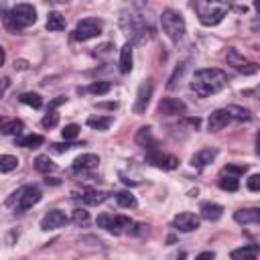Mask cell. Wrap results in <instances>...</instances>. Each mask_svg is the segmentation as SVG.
<instances>
[{"mask_svg": "<svg viewBox=\"0 0 260 260\" xmlns=\"http://www.w3.org/2000/svg\"><path fill=\"white\" fill-rule=\"evenodd\" d=\"M226 85H228V75H226V71H222L218 67H207V69L195 71L193 81H191V90L201 98L213 96V94L222 92Z\"/></svg>", "mask_w": 260, "mask_h": 260, "instance_id": "6da1fadb", "label": "cell"}, {"mask_svg": "<svg viewBox=\"0 0 260 260\" xmlns=\"http://www.w3.org/2000/svg\"><path fill=\"white\" fill-rule=\"evenodd\" d=\"M41 197H43V193L37 185H23L7 199V207H13L15 211H27L33 205H37L41 201Z\"/></svg>", "mask_w": 260, "mask_h": 260, "instance_id": "7a4b0ae2", "label": "cell"}, {"mask_svg": "<svg viewBox=\"0 0 260 260\" xmlns=\"http://www.w3.org/2000/svg\"><path fill=\"white\" fill-rule=\"evenodd\" d=\"M195 9H197V15H199V23L201 25L215 27L228 15L230 5H226V3H197Z\"/></svg>", "mask_w": 260, "mask_h": 260, "instance_id": "3957f363", "label": "cell"}, {"mask_svg": "<svg viewBox=\"0 0 260 260\" xmlns=\"http://www.w3.org/2000/svg\"><path fill=\"white\" fill-rule=\"evenodd\" d=\"M161 25H163L165 35H167L173 43H177V41L183 39V35H185V19H183V15H181L179 11H173V9L163 11V15H161Z\"/></svg>", "mask_w": 260, "mask_h": 260, "instance_id": "277c9868", "label": "cell"}, {"mask_svg": "<svg viewBox=\"0 0 260 260\" xmlns=\"http://www.w3.org/2000/svg\"><path fill=\"white\" fill-rule=\"evenodd\" d=\"M96 224L100 228H104L106 232L114 234V236H120L124 232L130 230V226H133V220L126 218V215H110V213H100Z\"/></svg>", "mask_w": 260, "mask_h": 260, "instance_id": "5b68a950", "label": "cell"}, {"mask_svg": "<svg viewBox=\"0 0 260 260\" xmlns=\"http://www.w3.org/2000/svg\"><path fill=\"white\" fill-rule=\"evenodd\" d=\"M102 35V21L100 19H81L77 25H75V31H73V39L75 41H90V39H96Z\"/></svg>", "mask_w": 260, "mask_h": 260, "instance_id": "8992f818", "label": "cell"}, {"mask_svg": "<svg viewBox=\"0 0 260 260\" xmlns=\"http://www.w3.org/2000/svg\"><path fill=\"white\" fill-rule=\"evenodd\" d=\"M226 61H228V65H230L232 69H236L238 73H244V75H252V73L258 71V65L252 63V61H248L238 49H228Z\"/></svg>", "mask_w": 260, "mask_h": 260, "instance_id": "52a82bcc", "label": "cell"}, {"mask_svg": "<svg viewBox=\"0 0 260 260\" xmlns=\"http://www.w3.org/2000/svg\"><path fill=\"white\" fill-rule=\"evenodd\" d=\"M11 13H13V19H15V23H17L19 29H27V27H31V25L37 23V11H35L33 5H27V3L17 5Z\"/></svg>", "mask_w": 260, "mask_h": 260, "instance_id": "ba28073f", "label": "cell"}, {"mask_svg": "<svg viewBox=\"0 0 260 260\" xmlns=\"http://www.w3.org/2000/svg\"><path fill=\"white\" fill-rule=\"evenodd\" d=\"M147 161H149L153 167H159V169H165V171H173V169L179 167V159H177V157L167 155V153H161L159 149H157V151H149Z\"/></svg>", "mask_w": 260, "mask_h": 260, "instance_id": "9c48e42d", "label": "cell"}, {"mask_svg": "<svg viewBox=\"0 0 260 260\" xmlns=\"http://www.w3.org/2000/svg\"><path fill=\"white\" fill-rule=\"evenodd\" d=\"M153 79H147L141 83L139 88V94H137V102H135V114H145L149 104H151V98H153Z\"/></svg>", "mask_w": 260, "mask_h": 260, "instance_id": "30bf717a", "label": "cell"}, {"mask_svg": "<svg viewBox=\"0 0 260 260\" xmlns=\"http://www.w3.org/2000/svg\"><path fill=\"white\" fill-rule=\"evenodd\" d=\"M173 228L177 232H183V234L193 232V230L199 228V218L195 213H191V211H181V213H177L173 218Z\"/></svg>", "mask_w": 260, "mask_h": 260, "instance_id": "8fae6325", "label": "cell"}, {"mask_svg": "<svg viewBox=\"0 0 260 260\" xmlns=\"http://www.w3.org/2000/svg\"><path fill=\"white\" fill-rule=\"evenodd\" d=\"M69 224V218L65 215V211H61V209H51L43 220H41V230H45V232H49V230H59V228H63V226H67Z\"/></svg>", "mask_w": 260, "mask_h": 260, "instance_id": "7c38bea8", "label": "cell"}, {"mask_svg": "<svg viewBox=\"0 0 260 260\" xmlns=\"http://www.w3.org/2000/svg\"><path fill=\"white\" fill-rule=\"evenodd\" d=\"M185 110H187V106L177 98H165L159 104V114L161 116H177V114H185Z\"/></svg>", "mask_w": 260, "mask_h": 260, "instance_id": "4fadbf2b", "label": "cell"}, {"mask_svg": "<svg viewBox=\"0 0 260 260\" xmlns=\"http://www.w3.org/2000/svg\"><path fill=\"white\" fill-rule=\"evenodd\" d=\"M135 141H137L139 147H143L147 151H157V147H159V141L153 137V128L151 126H143L139 133H137Z\"/></svg>", "mask_w": 260, "mask_h": 260, "instance_id": "5bb4252c", "label": "cell"}, {"mask_svg": "<svg viewBox=\"0 0 260 260\" xmlns=\"http://www.w3.org/2000/svg\"><path fill=\"white\" fill-rule=\"evenodd\" d=\"M100 165V157L94 155V153H85V155H79L75 161H73V171H94L98 169Z\"/></svg>", "mask_w": 260, "mask_h": 260, "instance_id": "9a60e30c", "label": "cell"}, {"mask_svg": "<svg viewBox=\"0 0 260 260\" xmlns=\"http://www.w3.org/2000/svg\"><path fill=\"white\" fill-rule=\"evenodd\" d=\"M230 124V116L226 114V110H213L207 118V130L209 133H218V130L226 128Z\"/></svg>", "mask_w": 260, "mask_h": 260, "instance_id": "2e32d148", "label": "cell"}, {"mask_svg": "<svg viewBox=\"0 0 260 260\" xmlns=\"http://www.w3.org/2000/svg\"><path fill=\"white\" fill-rule=\"evenodd\" d=\"M215 157H218V151H215V149H211V147H207V149H201L199 153H195V155H193L191 165H193L195 169H203V167L211 165V163L215 161Z\"/></svg>", "mask_w": 260, "mask_h": 260, "instance_id": "e0dca14e", "label": "cell"}, {"mask_svg": "<svg viewBox=\"0 0 260 260\" xmlns=\"http://www.w3.org/2000/svg\"><path fill=\"white\" fill-rule=\"evenodd\" d=\"M199 211H201V218L207 220V222H218V220L224 215V207H222L220 203H211V201L201 203Z\"/></svg>", "mask_w": 260, "mask_h": 260, "instance_id": "ac0fdd59", "label": "cell"}, {"mask_svg": "<svg viewBox=\"0 0 260 260\" xmlns=\"http://www.w3.org/2000/svg\"><path fill=\"white\" fill-rule=\"evenodd\" d=\"M234 220L242 226H248V224H258L260 222V211L256 207H250V209H238L234 213Z\"/></svg>", "mask_w": 260, "mask_h": 260, "instance_id": "d6986e66", "label": "cell"}, {"mask_svg": "<svg viewBox=\"0 0 260 260\" xmlns=\"http://www.w3.org/2000/svg\"><path fill=\"white\" fill-rule=\"evenodd\" d=\"M133 43H124L120 49V73H130L133 69Z\"/></svg>", "mask_w": 260, "mask_h": 260, "instance_id": "ffe728a7", "label": "cell"}, {"mask_svg": "<svg viewBox=\"0 0 260 260\" xmlns=\"http://www.w3.org/2000/svg\"><path fill=\"white\" fill-rule=\"evenodd\" d=\"M232 260H256L258 258V246L256 244H248V246H242V248H236L232 250Z\"/></svg>", "mask_w": 260, "mask_h": 260, "instance_id": "44dd1931", "label": "cell"}, {"mask_svg": "<svg viewBox=\"0 0 260 260\" xmlns=\"http://www.w3.org/2000/svg\"><path fill=\"white\" fill-rule=\"evenodd\" d=\"M79 199H81L85 205H100L102 201H106V199H108V193H104V191H96V189H85V191L79 195Z\"/></svg>", "mask_w": 260, "mask_h": 260, "instance_id": "7402d4cb", "label": "cell"}, {"mask_svg": "<svg viewBox=\"0 0 260 260\" xmlns=\"http://www.w3.org/2000/svg\"><path fill=\"white\" fill-rule=\"evenodd\" d=\"M65 25L67 23H65V17L61 13H57V11H51L49 13V17H47V31L57 33V31H63Z\"/></svg>", "mask_w": 260, "mask_h": 260, "instance_id": "603a6c76", "label": "cell"}, {"mask_svg": "<svg viewBox=\"0 0 260 260\" xmlns=\"http://www.w3.org/2000/svg\"><path fill=\"white\" fill-rule=\"evenodd\" d=\"M224 110H226V114L230 116V120H238V122H248V120H252L250 110H246V108H242V106H228V108H224Z\"/></svg>", "mask_w": 260, "mask_h": 260, "instance_id": "cb8c5ba5", "label": "cell"}, {"mask_svg": "<svg viewBox=\"0 0 260 260\" xmlns=\"http://www.w3.org/2000/svg\"><path fill=\"white\" fill-rule=\"evenodd\" d=\"M43 143H45V139L41 135H27V137L17 139V145L25 147V149H39V147H43Z\"/></svg>", "mask_w": 260, "mask_h": 260, "instance_id": "d4e9b609", "label": "cell"}, {"mask_svg": "<svg viewBox=\"0 0 260 260\" xmlns=\"http://www.w3.org/2000/svg\"><path fill=\"white\" fill-rule=\"evenodd\" d=\"M35 169H37L39 173H43V175H49V173H53V171L57 169V165H55L47 155H39V157L35 159Z\"/></svg>", "mask_w": 260, "mask_h": 260, "instance_id": "484cf974", "label": "cell"}, {"mask_svg": "<svg viewBox=\"0 0 260 260\" xmlns=\"http://www.w3.org/2000/svg\"><path fill=\"white\" fill-rule=\"evenodd\" d=\"M0 133L7 135V137H19L23 133V122L21 120H9L0 126Z\"/></svg>", "mask_w": 260, "mask_h": 260, "instance_id": "4316f807", "label": "cell"}, {"mask_svg": "<svg viewBox=\"0 0 260 260\" xmlns=\"http://www.w3.org/2000/svg\"><path fill=\"white\" fill-rule=\"evenodd\" d=\"M116 201H118L120 207H126V209H135V207L139 205L137 197L130 193V191H120V193H116Z\"/></svg>", "mask_w": 260, "mask_h": 260, "instance_id": "83f0119b", "label": "cell"}, {"mask_svg": "<svg viewBox=\"0 0 260 260\" xmlns=\"http://www.w3.org/2000/svg\"><path fill=\"white\" fill-rule=\"evenodd\" d=\"M88 126L96 130H108L112 126V116H92L88 118Z\"/></svg>", "mask_w": 260, "mask_h": 260, "instance_id": "f1b7e54d", "label": "cell"}, {"mask_svg": "<svg viewBox=\"0 0 260 260\" xmlns=\"http://www.w3.org/2000/svg\"><path fill=\"white\" fill-rule=\"evenodd\" d=\"M19 167V159L13 155H0V173H11Z\"/></svg>", "mask_w": 260, "mask_h": 260, "instance_id": "f546056e", "label": "cell"}, {"mask_svg": "<svg viewBox=\"0 0 260 260\" xmlns=\"http://www.w3.org/2000/svg\"><path fill=\"white\" fill-rule=\"evenodd\" d=\"M0 17H3V21H5V27H7L11 33H19V31H21V29L17 27L15 19H13V13H11L7 7H0Z\"/></svg>", "mask_w": 260, "mask_h": 260, "instance_id": "4dcf8cb0", "label": "cell"}, {"mask_svg": "<svg viewBox=\"0 0 260 260\" xmlns=\"http://www.w3.org/2000/svg\"><path fill=\"white\" fill-rule=\"evenodd\" d=\"M21 102L27 104V106H31V108H41V106H43V98H41L39 94H35V92L23 94V96H21Z\"/></svg>", "mask_w": 260, "mask_h": 260, "instance_id": "1f68e13d", "label": "cell"}, {"mask_svg": "<svg viewBox=\"0 0 260 260\" xmlns=\"http://www.w3.org/2000/svg\"><path fill=\"white\" fill-rule=\"evenodd\" d=\"M110 90H112V83H110V81H94V83L88 88V92L94 94V96H104V94H108Z\"/></svg>", "mask_w": 260, "mask_h": 260, "instance_id": "d6a6232c", "label": "cell"}, {"mask_svg": "<svg viewBox=\"0 0 260 260\" xmlns=\"http://www.w3.org/2000/svg\"><path fill=\"white\" fill-rule=\"evenodd\" d=\"M71 222H73L75 226H85V224L90 222V211H85L83 207H77V209H73Z\"/></svg>", "mask_w": 260, "mask_h": 260, "instance_id": "836d02e7", "label": "cell"}, {"mask_svg": "<svg viewBox=\"0 0 260 260\" xmlns=\"http://www.w3.org/2000/svg\"><path fill=\"white\" fill-rule=\"evenodd\" d=\"M220 187H222L224 191H238V189H240V183H238L236 177H230V175L226 177V175H224V177L220 179Z\"/></svg>", "mask_w": 260, "mask_h": 260, "instance_id": "e575fe53", "label": "cell"}, {"mask_svg": "<svg viewBox=\"0 0 260 260\" xmlns=\"http://www.w3.org/2000/svg\"><path fill=\"white\" fill-rule=\"evenodd\" d=\"M77 135H79V126H77V124H67V126L61 130V137H63L65 143L77 139Z\"/></svg>", "mask_w": 260, "mask_h": 260, "instance_id": "d590c367", "label": "cell"}, {"mask_svg": "<svg viewBox=\"0 0 260 260\" xmlns=\"http://www.w3.org/2000/svg\"><path fill=\"white\" fill-rule=\"evenodd\" d=\"M41 124H43L45 128H53V126H57V124H59V114H57L55 110H49V112L43 116Z\"/></svg>", "mask_w": 260, "mask_h": 260, "instance_id": "8d00e7d4", "label": "cell"}, {"mask_svg": "<svg viewBox=\"0 0 260 260\" xmlns=\"http://www.w3.org/2000/svg\"><path fill=\"white\" fill-rule=\"evenodd\" d=\"M248 171V167L246 165H228V167H224V175H230V177H240V175H244Z\"/></svg>", "mask_w": 260, "mask_h": 260, "instance_id": "74e56055", "label": "cell"}, {"mask_svg": "<svg viewBox=\"0 0 260 260\" xmlns=\"http://www.w3.org/2000/svg\"><path fill=\"white\" fill-rule=\"evenodd\" d=\"M185 69H187V63H179V65H177V69H175V71H173V75L169 77V83H167V88H169V90H173V88L177 85V79L185 73Z\"/></svg>", "mask_w": 260, "mask_h": 260, "instance_id": "f35d334b", "label": "cell"}, {"mask_svg": "<svg viewBox=\"0 0 260 260\" xmlns=\"http://www.w3.org/2000/svg\"><path fill=\"white\" fill-rule=\"evenodd\" d=\"M248 189H250V191H260V175H258V173L250 175V179H248Z\"/></svg>", "mask_w": 260, "mask_h": 260, "instance_id": "ab89813d", "label": "cell"}, {"mask_svg": "<svg viewBox=\"0 0 260 260\" xmlns=\"http://www.w3.org/2000/svg\"><path fill=\"white\" fill-rule=\"evenodd\" d=\"M71 147H75V145H71V143H55V145H51V151H55V153H65V151H69Z\"/></svg>", "mask_w": 260, "mask_h": 260, "instance_id": "60d3db41", "label": "cell"}, {"mask_svg": "<svg viewBox=\"0 0 260 260\" xmlns=\"http://www.w3.org/2000/svg\"><path fill=\"white\" fill-rule=\"evenodd\" d=\"M9 85H11V79H9V77H3V79H0V98H3V96L7 94Z\"/></svg>", "mask_w": 260, "mask_h": 260, "instance_id": "b9f144b4", "label": "cell"}, {"mask_svg": "<svg viewBox=\"0 0 260 260\" xmlns=\"http://www.w3.org/2000/svg\"><path fill=\"white\" fill-rule=\"evenodd\" d=\"M65 100H67V98H63V96H59L57 100H53V102L49 104V110H55L57 106H61V104H65Z\"/></svg>", "mask_w": 260, "mask_h": 260, "instance_id": "7bdbcfd3", "label": "cell"}, {"mask_svg": "<svg viewBox=\"0 0 260 260\" xmlns=\"http://www.w3.org/2000/svg\"><path fill=\"white\" fill-rule=\"evenodd\" d=\"M213 258H215V254L207 250V252H201V254H199V256H197L195 260H213Z\"/></svg>", "mask_w": 260, "mask_h": 260, "instance_id": "ee69618b", "label": "cell"}, {"mask_svg": "<svg viewBox=\"0 0 260 260\" xmlns=\"http://www.w3.org/2000/svg\"><path fill=\"white\" fill-rule=\"evenodd\" d=\"M5 59H7V53L3 47H0V65H5Z\"/></svg>", "mask_w": 260, "mask_h": 260, "instance_id": "f6af8a7d", "label": "cell"}, {"mask_svg": "<svg viewBox=\"0 0 260 260\" xmlns=\"http://www.w3.org/2000/svg\"><path fill=\"white\" fill-rule=\"evenodd\" d=\"M116 106H118L116 102H114V104H100V108H110V110H114Z\"/></svg>", "mask_w": 260, "mask_h": 260, "instance_id": "bcb514c9", "label": "cell"}, {"mask_svg": "<svg viewBox=\"0 0 260 260\" xmlns=\"http://www.w3.org/2000/svg\"><path fill=\"white\" fill-rule=\"evenodd\" d=\"M19 69H27V61H19V63H15Z\"/></svg>", "mask_w": 260, "mask_h": 260, "instance_id": "7dc6e473", "label": "cell"}, {"mask_svg": "<svg viewBox=\"0 0 260 260\" xmlns=\"http://www.w3.org/2000/svg\"><path fill=\"white\" fill-rule=\"evenodd\" d=\"M45 183H47V185H59L57 179H45Z\"/></svg>", "mask_w": 260, "mask_h": 260, "instance_id": "c3c4849f", "label": "cell"}, {"mask_svg": "<svg viewBox=\"0 0 260 260\" xmlns=\"http://www.w3.org/2000/svg\"><path fill=\"white\" fill-rule=\"evenodd\" d=\"M185 258H187V254H185V252H179V254L175 256V260H185Z\"/></svg>", "mask_w": 260, "mask_h": 260, "instance_id": "681fc988", "label": "cell"}, {"mask_svg": "<svg viewBox=\"0 0 260 260\" xmlns=\"http://www.w3.org/2000/svg\"><path fill=\"white\" fill-rule=\"evenodd\" d=\"M0 126H3V118H0Z\"/></svg>", "mask_w": 260, "mask_h": 260, "instance_id": "f907efd6", "label": "cell"}]
</instances>
